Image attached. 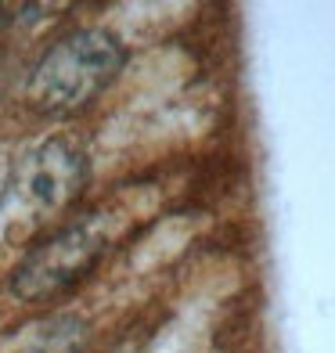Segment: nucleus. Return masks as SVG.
Returning a JSON list of instances; mask_svg holds the SVG:
<instances>
[{
    "instance_id": "nucleus-1",
    "label": "nucleus",
    "mask_w": 335,
    "mask_h": 353,
    "mask_svg": "<svg viewBox=\"0 0 335 353\" xmlns=\"http://www.w3.org/2000/svg\"><path fill=\"white\" fill-rule=\"evenodd\" d=\"M123 61L126 51L108 29L98 26L69 29L33 65L26 83V101L40 116H51V119L76 116L116 83V76L123 72Z\"/></svg>"
},
{
    "instance_id": "nucleus-2",
    "label": "nucleus",
    "mask_w": 335,
    "mask_h": 353,
    "mask_svg": "<svg viewBox=\"0 0 335 353\" xmlns=\"http://www.w3.org/2000/svg\"><path fill=\"white\" fill-rule=\"evenodd\" d=\"M108 245H112V234H108V220L101 213L65 223V228L47 234L43 242H37L19 260L8 281L11 296L22 303H43V299L69 292L76 281H83L101 263Z\"/></svg>"
},
{
    "instance_id": "nucleus-3",
    "label": "nucleus",
    "mask_w": 335,
    "mask_h": 353,
    "mask_svg": "<svg viewBox=\"0 0 335 353\" xmlns=\"http://www.w3.org/2000/svg\"><path fill=\"white\" fill-rule=\"evenodd\" d=\"M87 184V155L65 137H51L14 166V188L40 213H58L76 202Z\"/></svg>"
},
{
    "instance_id": "nucleus-4",
    "label": "nucleus",
    "mask_w": 335,
    "mask_h": 353,
    "mask_svg": "<svg viewBox=\"0 0 335 353\" xmlns=\"http://www.w3.org/2000/svg\"><path fill=\"white\" fill-rule=\"evenodd\" d=\"M11 188H14V159H11V152L4 148V144H0V205H4Z\"/></svg>"
}]
</instances>
